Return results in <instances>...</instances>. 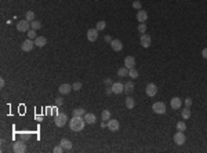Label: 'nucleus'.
I'll return each mask as SVG.
<instances>
[{
	"instance_id": "35",
	"label": "nucleus",
	"mask_w": 207,
	"mask_h": 153,
	"mask_svg": "<svg viewBox=\"0 0 207 153\" xmlns=\"http://www.w3.org/2000/svg\"><path fill=\"white\" fill-rule=\"evenodd\" d=\"M133 7L137 8V10H141V1H138V0H135L134 3H133Z\"/></svg>"
},
{
	"instance_id": "37",
	"label": "nucleus",
	"mask_w": 207,
	"mask_h": 153,
	"mask_svg": "<svg viewBox=\"0 0 207 153\" xmlns=\"http://www.w3.org/2000/svg\"><path fill=\"white\" fill-rule=\"evenodd\" d=\"M62 102H64V101H62V98H61V97L55 98V105H57V106H61Z\"/></svg>"
},
{
	"instance_id": "22",
	"label": "nucleus",
	"mask_w": 207,
	"mask_h": 153,
	"mask_svg": "<svg viewBox=\"0 0 207 153\" xmlns=\"http://www.w3.org/2000/svg\"><path fill=\"white\" fill-rule=\"evenodd\" d=\"M131 91H134V83L133 82H127V83L124 84V92L130 94Z\"/></svg>"
},
{
	"instance_id": "3",
	"label": "nucleus",
	"mask_w": 207,
	"mask_h": 153,
	"mask_svg": "<svg viewBox=\"0 0 207 153\" xmlns=\"http://www.w3.org/2000/svg\"><path fill=\"white\" fill-rule=\"evenodd\" d=\"M34 46H36V44H34V40H32V39H26L25 42L21 44V49H22V51H25V53H29V51L33 50Z\"/></svg>"
},
{
	"instance_id": "29",
	"label": "nucleus",
	"mask_w": 207,
	"mask_h": 153,
	"mask_svg": "<svg viewBox=\"0 0 207 153\" xmlns=\"http://www.w3.org/2000/svg\"><path fill=\"white\" fill-rule=\"evenodd\" d=\"M30 26H32V29L37 30V29L41 28V22H39V21H32V22H30Z\"/></svg>"
},
{
	"instance_id": "33",
	"label": "nucleus",
	"mask_w": 207,
	"mask_h": 153,
	"mask_svg": "<svg viewBox=\"0 0 207 153\" xmlns=\"http://www.w3.org/2000/svg\"><path fill=\"white\" fill-rule=\"evenodd\" d=\"M80 88H82V83H80V82H76V83H73V84H72V90L79 91Z\"/></svg>"
},
{
	"instance_id": "19",
	"label": "nucleus",
	"mask_w": 207,
	"mask_h": 153,
	"mask_svg": "<svg viewBox=\"0 0 207 153\" xmlns=\"http://www.w3.org/2000/svg\"><path fill=\"white\" fill-rule=\"evenodd\" d=\"M46 43H47V40H46V37H43V36H37V37L34 39V44H36L37 47H44Z\"/></svg>"
},
{
	"instance_id": "13",
	"label": "nucleus",
	"mask_w": 207,
	"mask_h": 153,
	"mask_svg": "<svg viewBox=\"0 0 207 153\" xmlns=\"http://www.w3.org/2000/svg\"><path fill=\"white\" fill-rule=\"evenodd\" d=\"M112 91H113V94H122V92H124V84L113 83L112 84Z\"/></svg>"
},
{
	"instance_id": "38",
	"label": "nucleus",
	"mask_w": 207,
	"mask_h": 153,
	"mask_svg": "<svg viewBox=\"0 0 207 153\" xmlns=\"http://www.w3.org/2000/svg\"><path fill=\"white\" fill-rule=\"evenodd\" d=\"M185 105L189 108V106L192 105V98H186V99H185Z\"/></svg>"
},
{
	"instance_id": "44",
	"label": "nucleus",
	"mask_w": 207,
	"mask_h": 153,
	"mask_svg": "<svg viewBox=\"0 0 207 153\" xmlns=\"http://www.w3.org/2000/svg\"><path fill=\"white\" fill-rule=\"evenodd\" d=\"M22 138L26 139V138H29V135H28V134H22Z\"/></svg>"
},
{
	"instance_id": "16",
	"label": "nucleus",
	"mask_w": 207,
	"mask_h": 153,
	"mask_svg": "<svg viewBox=\"0 0 207 153\" xmlns=\"http://www.w3.org/2000/svg\"><path fill=\"white\" fill-rule=\"evenodd\" d=\"M70 90H72V86H70V84H61V86H60V88H58V91H60V92H61L62 95H66V94H69V92H70Z\"/></svg>"
},
{
	"instance_id": "1",
	"label": "nucleus",
	"mask_w": 207,
	"mask_h": 153,
	"mask_svg": "<svg viewBox=\"0 0 207 153\" xmlns=\"http://www.w3.org/2000/svg\"><path fill=\"white\" fill-rule=\"evenodd\" d=\"M84 124H86L84 117H79V116H73L72 120L69 121V127H70V130L75 131V132L82 131L83 128H84Z\"/></svg>"
},
{
	"instance_id": "30",
	"label": "nucleus",
	"mask_w": 207,
	"mask_h": 153,
	"mask_svg": "<svg viewBox=\"0 0 207 153\" xmlns=\"http://www.w3.org/2000/svg\"><path fill=\"white\" fill-rule=\"evenodd\" d=\"M177 130H178V131H185L186 130L185 121H179V123H177Z\"/></svg>"
},
{
	"instance_id": "32",
	"label": "nucleus",
	"mask_w": 207,
	"mask_h": 153,
	"mask_svg": "<svg viewBox=\"0 0 207 153\" xmlns=\"http://www.w3.org/2000/svg\"><path fill=\"white\" fill-rule=\"evenodd\" d=\"M26 20L29 22L34 21V13H33V11H28V13H26Z\"/></svg>"
},
{
	"instance_id": "9",
	"label": "nucleus",
	"mask_w": 207,
	"mask_h": 153,
	"mask_svg": "<svg viewBox=\"0 0 207 153\" xmlns=\"http://www.w3.org/2000/svg\"><path fill=\"white\" fill-rule=\"evenodd\" d=\"M124 66L127 68V69H133V68H135V58L131 55H127L124 58Z\"/></svg>"
},
{
	"instance_id": "2",
	"label": "nucleus",
	"mask_w": 207,
	"mask_h": 153,
	"mask_svg": "<svg viewBox=\"0 0 207 153\" xmlns=\"http://www.w3.org/2000/svg\"><path fill=\"white\" fill-rule=\"evenodd\" d=\"M66 121H68L66 113H58V115L55 116V125H57V127H64V125L66 124Z\"/></svg>"
},
{
	"instance_id": "41",
	"label": "nucleus",
	"mask_w": 207,
	"mask_h": 153,
	"mask_svg": "<svg viewBox=\"0 0 207 153\" xmlns=\"http://www.w3.org/2000/svg\"><path fill=\"white\" fill-rule=\"evenodd\" d=\"M105 42H108V43H110V42H112V37H110V36H109V35H106V36H105Z\"/></svg>"
},
{
	"instance_id": "40",
	"label": "nucleus",
	"mask_w": 207,
	"mask_h": 153,
	"mask_svg": "<svg viewBox=\"0 0 207 153\" xmlns=\"http://www.w3.org/2000/svg\"><path fill=\"white\" fill-rule=\"evenodd\" d=\"M103 83H105V84H110V86L113 84V83H112V80H110L109 77H108V79H105V80H103Z\"/></svg>"
},
{
	"instance_id": "36",
	"label": "nucleus",
	"mask_w": 207,
	"mask_h": 153,
	"mask_svg": "<svg viewBox=\"0 0 207 153\" xmlns=\"http://www.w3.org/2000/svg\"><path fill=\"white\" fill-rule=\"evenodd\" d=\"M64 152V148H62L61 145L57 146V148H54V153H62Z\"/></svg>"
},
{
	"instance_id": "27",
	"label": "nucleus",
	"mask_w": 207,
	"mask_h": 153,
	"mask_svg": "<svg viewBox=\"0 0 207 153\" xmlns=\"http://www.w3.org/2000/svg\"><path fill=\"white\" fill-rule=\"evenodd\" d=\"M129 76H130L131 79H137V77H138V70L135 69V68L129 69Z\"/></svg>"
},
{
	"instance_id": "15",
	"label": "nucleus",
	"mask_w": 207,
	"mask_h": 153,
	"mask_svg": "<svg viewBox=\"0 0 207 153\" xmlns=\"http://www.w3.org/2000/svg\"><path fill=\"white\" fill-rule=\"evenodd\" d=\"M137 20H138V22H139V24H144V22L148 20V14H146V11H144V10H138Z\"/></svg>"
},
{
	"instance_id": "26",
	"label": "nucleus",
	"mask_w": 207,
	"mask_h": 153,
	"mask_svg": "<svg viewBox=\"0 0 207 153\" xmlns=\"http://www.w3.org/2000/svg\"><path fill=\"white\" fill-rule=\"evenodd\" d=\"M101 119H102L103 121H108L110 119V112L106 109V111H102V113H101Z\"/></svg>"
},
{
	"instance_id": "20",
	"label": "nucleus",
	"mask_w": 207,
	"mask_h": 153,
	"mask_svg": "<svg viewBox=\"0 0 207 153\" xmlns=\"http://www.w3.org/2000/svg\"><path fill=\"white\" fill-rule=\"evenodd\" d=\"M60 145L64 148V150H70V149H72V142H70L69 139H61Z\"/></svg>"
},
{
	"instance_id": "14",
	"label": "nucleus",
	"mask_w": 207,
	"mask_h": 153,
	"mask_svg": "<svg viewBox=\"0 0 207 153\" xmlns=\"http://www.w3.org/2000/svg\"><path fill=\"white\" fill-rule=\"evenodd\" d=\"M181 105H182V99L178 97H174L171 101H170V106H171L172 109H179Z\"/></svg>"
},
{
	"instance_id": "10",
	"label": "nucleus",
	"mask_w": 207,
	"mask_h": 153,
	"mask_svg": "<svg viewBox=\"0 0 207 153\" xmlns=\"http://www.w3.org/2000/svg\"><path fill=\"white\" fill-rule=\"evenodd\" d=\"M13 150L15 153H22L26 150V148H25V144L22 142V141H17L15 144L13 145Z\"/></svg>"
},
{
	"instance_id": "12",
	"label": "nucleus",
	"mask_w": 207,
	"mask_h": 153,
	"mask_svg": "<svg viewBox=\"0 0 207 153\" xmlns=\"http://www.w3.org/2000/svg\"><path fill=\"white\" fill-rule=\"evenodd\" d=\"M119 127H120V124H119L117 120H115V119H109L108 120V128H109L110 131H117Z\"/></svg>"
},
{
	"instance_id": "31",
	"label": "nucleus",
	"mask_w": 207,
	"mask_h": 153,
	"mask_svg": "<svg viewBox=\"0 0 207 153\" xmlns=\"http://www.w3.org/2000/svg\"><path fill=\"white\" fill-rule=\"evenodd\" d=\"M105 26H106V22L105 21H99V22H97V30H103L105 29Z\"/></svg>"
},
{
	"instance_id": "23",
	"label": "nucleus",
	"mask_w": 207,
	"mask_h": 153,
	"mask_svg": "<svg viewBox=\"0 0 207 153\" xmlns=\"http://www.w3.org/2000/svg\"><path fill=\"white\" fill-rule=\"evenodd\" d=\"M117 75L120 77H126V76H129V69L126 68V66H123V68H120V69L117 70Z\"/></svg>"
},
{
	"instance_id": "4",
	"label": "nucleus",
	"mask_w": 207,
	"mask_h": 153,
	"mask_svg": "<svg viewBox=\"0 0 207 153\" xmlns=\"http://www.w3.org/2000/svg\"><path fill=\"white\" fill-rule=\"evenodd\" d=\"M152 111L158 115H164L166 113V105L163 102H155L152 106Z\"/></svg>"
},
{
	"instance_id": "5",
	"label": "nucleus",
	"mask_w": 207,
	"mask_h": 153,
	"mask_svg": "<svg viewBox=\"0 0 207 153\" xmlns=\"http://www.w3.org/2000/svg\"><path fill=\"white\" fill-rule=\"evenodd\" d=\"M139 43H141V46L144 47V49H148L149 46H151V36L148 35V33H142L141 35V37H139Z\"/></svg>"
},
{
	"instance_id": "6",
	"label": "nucleus",
	"mask_w": 207,
	"mask_h": 153,
	"mask_svg": "<svg viewBox=\"0 0 207 153\" xmlns=\"http://www.w3.org/2000/svg\"><path fill=\"white\" fill-rule=\"evenodd\" d=\"M185 134H184V131H178L174 134V142L177 144V145H184L185 144Z\"/></svg>"
},
{
	"instance_id": "34",
	"label": "nucleus",
	"mask_w": 207,
	"mask_h": 153,
	"mask_svg": "<svg viewBox=\"0 0 207 153\" xmlns=\"http://www.w3.org/2000/svg\"><path fill=\"white\" fill-rule=\"evenodd\" d=\"M138 32H139V33H145V32H146V25H145V24H139V25H138Z\"/></svg>"
},
{
	"instance_id": "43",
	"label": "nucleus",
	"mask_w": 207,
	"mask_h": 153,
	"mask_svg": "<svg viewBox=\"0 0 207 153\" xmlns=\"http://www.w3.org/2000/svg\"><path fill=\"white\" fill-rule=\"evenodd\" d=\"M0 87H1V88L4 87V79H1V80H0Z\"/></svg>"
},
{
	"instance_id": "28",
	"label": "nucleus",
	"mask_w": 207,
	"mask_h": 153,
	"mask_svg": "<svg viewBox=\"0 0 207 153\" xmlns=\"http://www.w3.org/2000/svg\"><path fill=\"white\" fill-rule=\"evenodd\" d=\"M28 39H32V40H34L37 36H36V30L34 29H30V30H28Z\"/></svg>"
},
{
	"instance_id": "42",
	"label": "nucleus",
	"mask_w": 207,
	"mask_h": 153,
	"mask_svg": "<svg viewBox=\"0 0 207 153\" xmlns=\"http://www.w3.org/2000/svg\"><path fill=\"white\" fill-rule=\"evenodd\" d=\"M105 92H106V95H110V94H113V91H112V87H110V88H106V91H105Z\"/></svg>"
},
{
	"instance_id": "11",
	"label": "nucleus",
	"mask_w": 207,
	"mask_h": 153,
	"mask_svg": "<svg viewBox=\"0 0 207 153\" xmlns=\"http://www.w3.org/2000/svg\"><path fill=\"white\" fill-rule=\"evenodd\" d=\"M98 39V30L97 29H89L87 30V40L89 42H97Z\"/></svg>"
},
{
	"instance_id": "39",
	"label": "nucleus",
	"mask_w": 207,
	"mask_h": 153,
	"mask_svg": "<svg viewBox=\"0 0 207 153\" xmlns=\"http://www.w3.org/2000/svg\"><path fill=\"white\" fill-rule=\"evenodd\" d=\"M202 57H203L204 59H207V49H204L203 51H202Z\"/></svg>"
},
{
	"instance_id": "8",
	"label": "nucleus",
	"mask_w": 207,
	"mask_h": 153,
	"mask_svg": "<svg viewBox=\"0 0 207 153\" xmlns=\"http://www.w3.org/2000/svg\"><path fill=\"white\" fill-rule=\"evenodd\" d=\"M17 30L18 32H28L29 30V21L28 20H22L17 24Z\"/></svg>"
},
{
	"instance_id": "24",
	"label": "nucleus",
	"mask_w": 207,
	"mask_h": 153,
	"mask_svg": "<svg viewBox=\"0 0 207 153\" xmlns=\"http://www.w3.org/2000/svg\"><path fill=\"white\" fill-rule=\"evenodd\" d=\"M86 115V111L83 109V108H77V109H75L73 111V116H79V117H83Z\"/></svg>"
},
{
	"instance_id": "21",
	"label": "nucleus",
	"mask_w": 207,
	"mask_h": 153,
	"mask_svg": "<svg viewBox=\"0 0 207 153\" xmlns=\"http://www.w3.org/2000/svg\"><path fill=\"white\" fill-rule=\"evenodd\" d=\"M134 105H135V102H134V98H131V97H127L126 98V108L127 109H133L134 108Z\"/></svg>"
},
{
	"instance_id": "18",
	"label": "nucleus",
	"mask_w": 207,
	"mask_h": 153,
	"mask_svg": "<svg viewBox=\"0 0 207 153\" xmlns=\"http://www.w3.org/2000/svg\"><path fill=\"white\" fill-rule=\"evenodd\" d=\"M110 46H112V50H115V51H120V50L123 49V43L120 42V40H112Z\"/></svg>"
},
{
	"instance_id": "7",
	"label": "nucleus",
	"mask_w": 207,
	"mask_h": 153,
	"mask_svg": "<svg viewBox=\"0 0 207 153\" xmlns=\"http://www.w3.org/2000/svg\"><path fill=\"white\" fill-rule=\"evenodd\" d=\"M145 91H146V95H148V97H155V95L158 94V87H156V84L149 83L146 86Z\"/></svg>"
},
{
	"instance_id": "17",
	"label": "nucleus",
	"mask_w": 207,
	"mask_h": 153,
	"mask_svg": "<svg viewBox=\"0 0 207 153\" xmlns=\"http://www.w3.org/2000/svg\"><path fill=\"white\" fill-rule=\"evenodd\" d=\"M83 117H84V121H86L87 124H94V123L97 121V120H95V116H94L93 113H86Z\"/></svg>"
},
{
	"instance_id": "25",
	"label": "nucleus",
	"mask_w": 207,
	"mask_h": 153,
	"mask_svg": "<svg viewBox=\"0 0 207 153\" xmlns=\"http://www.w3.org/2000/svg\"><path fill=\"white\" fill-rule=\"evenodd\" d=\"M181 116H182V119H185V120H186V119H189V117H191V109L186 106L185 109L181 112Z\"/></svg>"
}]
</instances>
